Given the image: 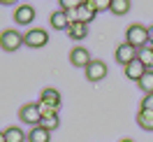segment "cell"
<instances>
[{
  "label": "cell",
  "mask_w": 153,
  "mask_h": 142,
  "mask_svg": "<svg viewBox=\"0 0 153 142\" xmlns=\"http://www.w3.org/2000/svg\"><path fill=\"white\" fill-rule=\"evenodd\" d=\"M125 42L130 44V47H134L137 51L144 47H149V28L144 26V23H130L128 26V30H125Z\"/></svg>",
  "instance_id": "cell-1"
},
{
  "label": "cell",
  "mask_w": 153,
  "mask_h": 142,
  "mask_svg": "<svg viewBox=\"0 0 153 142\" xmlns=\"http://www.w3.org/2000/svg\"><path fill=\"white\" fill-rule=\"evenodd\" d=\"M23 44L30 49H42L49 44V33L44 28H30L23 33Z\"/></svg>",
  "instance_id": "cell-2"
},
{
  "label": "cell",
  "mask_w": 153,
  "mask_h": 142,
  "mask_svg": "<svg viewBox=\"0 0 153 142\" xmlns=\"http://www.w3.org/2000/svg\"><path fill=\"white\" fill-rule=\"evenodd\" d=\"M21 44H23V35L19 30L7 28L0 33V49L2 51H16V49H21Z\"/></svg>",
  "instance_id": "cell-3"
},
{
  "label": "cell",
  "mask_w": 153,
  "mask_h": 142,
  "mask_svg": "<svg viewBox=\"0 0 153 142\" xmlns=\"http://www.w3.org/2000/svg\"><path fill=\"white\" fill-rule=\"evenodd\" d=\"M19 119H21L23 123H30L33 128H35V126H39V121H42L39 105H37V103H26V105H21V110H19Z\"/></svg>",
  "instance_id": "cell-4"
},
{
  "label": "cell",
  "mask_w": 153,
  "mask_h": 142,
  "mask_svg": "<svg viewBox=\"0 0 153 142\" xmlns=\"http://www.w3.org/2000/svg\"><path fill=\"white\" fill-rule=\"evenodd\" d=\"M114 58H116V63H121V65L125 68V65H130L134 58H137V49L130 47L128 42H123V44H118V47H116Z\"/></svg>",
  "instance_id": "cell-5"
},
{
  "label": "cell",
  "mask_w": 153,
  "mask_h": 142,
  "mask_svg": "<svg viewBox=\"0 0 153 142\" xmlns=\"http://www.w3.org/2000/svg\"><path fill=\"white\" fill-rule=\"evenodd\" d=\"M91 61H93V58H91L86 47H74L70 51V63L74 68H84V70H86V68L91 65Z\"/></svg>",
  "instance_id": "cell-6"
},
{
  "label": "cell",
  "mask_w": 153,
  "mask_h": 142,
  "mask_svg": "<svg viewBox=\"0 0 153 142\" xmlns=\"http://www.w3.org/2000/svg\"><path fill=\"white\" fill-rule=\"evenodd\" d=\"M107 77V63L105 61H91V65L86 68V79L88 82H102Z\"/></svg>",
  "instance_id": "cell-7"
},
{
  "label": "cell",
  "mask_w": 153,
  "mask_h": 142,
  "mask_svg": "<svg viewBox=\"0 0 153 142\" xmlns=\"http://www.w3.org/2000/svg\"><path fill=\"white\" fill-rule=\"evenodd\" d=\"M14 21H16L19 26H30V23L35 21V10H33V5H19V7L14 10Z\"/></svg>",
  "instance_id": "cell-8"
},
{
  "label": "cell",
  "mask_w": 153,
  "mask_h": 142,
  "mask_svg": "<svg viewBox=\"0 0 153 142\" xmlns=\"http://www.w3.org/2000/svg\"><path fill=\"white\" fill-rule=\"evenodd\" d=\"M49 23H51V28H53V30H67V28H70V23H72V19H70L67 12L56 10V12H51Z\"/></svg>",
  "instance_id": "cell-9"
},
{
  "label": "cell",
  "mask_w": 153,
  "mask_h": 142,
  "mask_svg": "<svg viewBox=\"0 0 153 142\" xmlns=\"http://www.w3.org/2000/svg\"><path fill=\"white\" fill-rule=\"evenodd\" d=\"M144 75H146V68H144V63L139 61V58H134L130 65H125V77H128V79H132V82H139Z\"/></svg>",
  "instance_id": "cell-10"
},
{
  "label": "cell",
  "mask_w": 153,
  "mask_h": 142,
  "mask_svg": "<svg viewBox=\"0 0 153 142\" xmlns=\"http://www.w3.org/2000/svg\"><path fill=\"white\" fill-rule=\"evenodd\" d=\"M67 35L74 40V42H81V40L88 38V26L86 23H79V21H72L70 28H67Z\"/></svg>",
  "instance_id": "cell-11"
},
{
  "label": "cell",
  "mask_w": 153,
  "mask_h": 142,
  "mask_svg": "<svg viewBox=\"0 0 153 142\" xmlns=\"http://www.w3.org/2000/svg\"><path fill=\"white\" fill-rule=\"evenodd\" d=\"M70 19H72V21H79V23H86V26H88L91 21L95 19V12H91V10L86 7V5H84V0H81L79 10H76L74 14H70Z\"/></svg>",
  "instance_id": "cell-12"
},
{
  "label": "cell",
  "mask_w": 153,
  "mask_h": 142,
  "mask_svg": "<svg viewBox=\"0 0 153 142\" xmlns=\"http://www.w3.org/2000/svg\"><path fill=\"white\" fill-rule=\"evenodd\" d=\"M60 93H58L56 89H51V86H47V89H42V93H39V103H47V105H53V107H60Z\"/></svg>",
  "instance_id": "cell-13"
},
{
  "label": "cell",
  "mask_w": 153,
  "mask_h": 142,
  "mask_svg": "<svg viewBox=\"0 0 153 142\" xmlns=\"http://www.w3.org/2000/svg\"><path fill=\"white\" fill-rule=\"evenodd\" d=\"M28 140V135L21 131L19 126H10V128H5V142H26Z\"/></svg>",
  "instance_id": "cell-14"
},
{
  "label": "cell",
  "mask_w": 153,
  "mask_h": 142,
  "mask_svg": "<svg viewBox=\"0 0 153 142\" xmlns=\"http://www.w3.org/2000/svg\"><path fill=\"white\" fill-rule=\"evenodd\" d=\"M130 10H132V2L130 0H111V7H109V12L116 14V17H123Z\"/></svg>",
  "instance_id": "cell-15"
},
{
  "label": "cell",
  "mask_w": 153,
  "mask_h": 142,
  "mask_svg": "<svg viewBox=\"0 0 153 142\" xmlns=\"http://www.w3.org/2000/svg\"><path fill=\"white\" fill-rule=\"evenodd\" d=\"M49 140H51V133H49V131L39 128V126L30 128V133H28V142H49Z\"/></svg>",
  "instance_id": "cell-16"
},
{
  "label": "cell",
  "mask_w": 153,
  "mask_h": 142,
  "mask_svg": "<svg viewBox=\"0 0 153 142\" xmlns=\"http://www.w3.org/2000/svg\"><path fill=\"white\" fill-rule=\"evenodd\" d=\"M137 123L142 126L144 131H153V112H149V110H139V114H137Z\"/></svg>",
  "instance_id": "cell-17"
},
{
  "label": "cell",
  "mask_w": 153,
  "mask_h": 142,
  "mask_svg": "<svg viewBox=\"0 0 153 142\" xmlns=\"http://www.w3.org/2000/svg\"><path fill=\"white\" fill-rule=\"evenodd\" d=\"M137 58L144 63V68L146 70H153V47H144L137 51Z\"/></svg>",
  "instance_id": "cell-18"
},
{
  "label": "cell",
  "mask_w": 153,
  "mask_h": 142,
  "mask_svg": "<svg viewBox=\"0 0 153 142\" xmlns=\"http://www.w3.org/2000/svg\"><path fill=\"white\" fill-rule=\"evenodd\" d=\"M137 84H139V89L144 91V95L153 93V70H146V75H144Z\"/></svg>",
  "instance_id": "cell-19"
},
{
  "label": "cell",
  "mask_w": 153,
  "mask_h": 142,
  "mask_svg": "<svg viewBox=\"0 0 153 142\" xmlns=\"http://www.w3.org/2000/svg\"><path fill=\"white\" fill-rule=\"evenodd\" d=\"M58 126H60V116H42V121H39V128H44V131H56Z\"/></svg>",
  "instance_id": "cell-20"
},
{
  "label": "cell",
  "mask_w": 153,
  "mask_h": 142,
  "mask_svg": "<svg viewBox=\"0 0 153 142\" xmlns=\"http://www.w3.org/2000/svg\"><path fill=\"white\" fill-rule=\"evenodd\" d=\"M79 5H81V0H60V5H58V10L67 12V14H74L79 10Z\"/></svg>",
  "instance_id": "cell-21"
},
{
  "label": "cell",
  "mask_w": 153,
  "mask_h": 142,
  "mask_svg": "<svg viewBox=\"0 0 153 142\" xmlns=\"http://www.w3.org/2000/svg\"><path fill=\"white\" fill-rule=\"evenodd\" d=\"M142 110L153 112V93H149V95H144V98H142Z\"/></svg>",
  "instance_id": "cell-22"
},
{
  "label": "cell",
  "mask_w": 153,
  "mask_h": 142,
  "mask_svg": "<svg viewBox=\"0 0 153 142\" xmlns=\"http://www.w3.org/2000/svg\"><path fill=\"white\" fill-rule=\"evenodd\" d=\"M95 5H97V12H102L111 7V0H95Z\"/></svg>",
  "instance_id": "cell-23"
},
{
  "label": "cell",
  "mask_w": 153,
  "mask_h": 142,
  "mask_svg": "<svg viewBox=\"0 0 153 142\" xmlns=\"http://www.w3.org/2000/svg\"><path fill=\"white\" fill-rule=\"evenodd\" d=\"M149 40H151V44H153V26L149 28Z\"/></svg>",
  "instance_id": "cell-24"
},
{
  "label": "cell",
  "mask_w": 153,
  "mask_h": 142,
  "mask_svg": "<svg viewBox=\"0 0 153 142\" xmlns=\"http://www.w3.org/2000/svg\"><path fill=\"white\" fill-rule=\"evenodd\" d=\"M0 142H5V131H0Z\"/></svg>",
  "instance_id": "cell-25"
},
{
  "label": "cell",
  "mask_w": 153,
  "mask_h": 142,
  "mask_svg": "<svg viewBox=\"0 0 153 142\" xmlns=\"http://www.w3.org/2000/svg\"><path fill=\"white\" fill-rule=\"evenodd\" d=\"M121 142H134V140H130V137H123V140H121Z\"/></svg>",
  "instance_id": "cell-26"
}]
</instances>
